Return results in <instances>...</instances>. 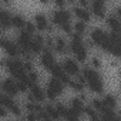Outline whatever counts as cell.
Returning a JSON list of instances; mask_svg holds the SVG:
<instances>
[{
	"mask_svg": "<svg viewBox=\"0 0 121 121\" xmlns=\"http://www.w3.org/2000/svg\"><path fill=\"white\" fill-rule=\"evenodd\" d=\"M61 67H63L64 73L69 77L70 76H78L80 74V66H78V63L76 61L74 58H66L64 61H63V64H61Z\"/></svg>",
	"mask_w": 121,
	"mask_h": 121,
	"instance_id": "cell-9",
	"label": "cell"
},
{
	"mask_svg": "<svg viewBox=\"0 0 121 121\" xmlns=\"http://www.w3.org/2000/svg\"><path fill=\"white\" fill-rule=\"evenodd\" d=\"M83 77H84L86 86L93 93H97V94L104 93V80L97 70H94L91 67H86L83 70Z\"/></svg>",
	"mask_w": 121,
	"mask_h": 121,
	"instance_id": "cell-1",
	"label": "cell"
},
{
	"mask_svg": "<svg viewBox=\"0 0 121 121\" xmlns=\"http://www.w3.org/2000/svg\"><path fill=\"white\" fill-rule=\"evenodd\" d=\"M69 84H70V87L73 88V90H76V91H83L84 90V87H86V81H84V77L83 76H77V78H74V80H70L69 81Z\"/></svg>",
	"mask_w": 121,
	"mask_h": 121,
	"instance_id": "cell-19",
	"label": "cell"
},
{
	"mask_svg": "<svg viewBox=\"0 0 121 121\" xmlns=\"http://www.w3.org/2000/svg\"><path fill=\"white\" fill-rule=\"evenodd\" d=\"M103 103H104V105H105L107 108L115 111V108H117V97H115L114 94H107V95L103 98Z\"/></svg>",
	"mask_w": 121,
	"mask_h": 121,
	"instance_id": "cell-20",
	"label": "cell"
},
{
	"mask_svg": "<svg viewBox=\"0 0 121 121\" xmlns=\"http://www.w3.org/2000/svg\"><path fill=\"white\" fill-rule=\"evenodd\" d=\"M7 115H9V110L4 108V107H0V117L4 118V117H7Z\"/></svg>",
	"mask_w": 121,
	"mask_h": 121,
	"instance_id": "cell-33",
	"label": "cell"
},
{
	"mask_svg": "<svg viewBox=\"0 0 121 121\" xmlns=\"http://www.w3.org/2000/svg\"><path fill=\"white\" fill-rule=\"evenodd\" d=\"M2 90L4 91V94L6 95H9V97H14V95H17L19 94V88H17V81L16 80H13L12 77L10 78H4L3 81H2Z\"/></svg>",
	"mask_w": 121,
	"mask_h": 121,
	"instance_id": "cell-8",
	"label": "cell"
},
{
	"mask_svg": "<svg viewBox=\"0 0 121 121\" xmlns=\"http://www.w3.org/2000/svg\"><path fill=\"white\" fill-rule=\"evenodd\" d=\"M86 30H87V24L86 23H83V22H76L74 24H73V31L74 33H77V34H84L86 33Z\"/></svg>",
	"mask_w": 121,
	"mask_h": 121,
	"instance_id": "cell-28",
	"label": "cell"
},
{
	"mask_svg": "<svg viewBox=\"0 0 121 121\" xmlns=\"http://www.w3.org/2000/svg\"><path fill=\"white\" fill-rule=\"evenodd\" d=\"M90 40L94 43V46L100 47L104 51H108V48H110V34H108V31H105L100 27H95L90 34Z\"/></svg>",
	"mask_w": 121,
	"mask_h": 121,
	"instance_id": "cell-5",
	"label": "cell"
},
{
	"mask_svg": "<svg viewBox=\"0 0 121 121\" xmlns=\"http://www.w3.org/2000/svg\"><path fill=\"white\" fill-rule=\"evenodd\" d=\"M46 100V91L44 88H41L39 84H33L30 87V101H34V103H43Z\"/></svg>",
	"mask_w": 121,
	"mask_h": 121,
	"instance_id": "cell-13",
	"label": "cell"
},
{
	"mask_svg": "<svg viewBox=\"0 0 121 121\" xmlns=\"http://www.w3.org/2000/svg\"><path fill=\"white\" fill-rule=\"evenodd\" d=\"M0 94H2V93H0Z\"/></svg>",
	"mask_w": 121,
	"mask_h": 121,
	"instance_id": "cell-36",
	"label": "cell"
},
{
	"mask_svg": "<svg viewBox=\"0 0 121 121\" xmlns=\"http://www.w3.org/2000/svg\"><path fill=\"white\" fill-rule=\"evenodd\" d=\"M39 121H53V120H50L47 115H44V117H41V118H39Z\"/></svg>",
	"mask_w": 121,
	"mask_h": 121,
	"instance_id": "cell-34",
	"label": "cell"
},
{
	"mask_svg": "<svg viewBox=\"0 0 121 121\" xmlns=\"http://www.w3.org/2000/svg\"><path fill=\"white\" fill-rule=\"evenodd\" d=\"M86 114H87V117L90 118V121H100V114L91 107V105H87V107H84V110H83Z\"/></svg>",
	"mask_w": 121,
	"mask_h": 121,
	"instance_id": "cell-23",
	"label": "cell"
},
{
	"mask_svg": "<svg viewBox=\"0 0 121 121\" xmlns=\"http://www.w3.org/2000/svg\"><path fill=\"white\" fill-rule=\"evenodd\" d=\"M26 108H27L29 112H34V114H39V112L43 110L39 103H34V101H30V100L26 103Z\"/></svg>",
	"mask_w": 121,
	"mask_h": 121,
	"instance_id": "cell-27",
	"label": "cell"
},
{
	"mask_svg": "<svg viewBox=\"0 0 121 121\" xmlns=\"http://www.w3.org/2000/svg\"><path fill=\"white\" fill-rule=\"evenodd\" d=\"M63 88H64V84L60 81V80H57V78H50L48 80V83H47V87H46V98H48V100H56L58 95H61V93H63Z\"/></svg>",
	"mask_w": 121,
	"mask_h": 121,
	"instance_id": "cell-6",
	"label": "cell"
},
{
	"mask_svg": "<svg viewBox=\"0 0 121 121\" xmlns=\"http://www.w3.org/2000/svg\"><path fill=\"white\" fill-rule=\"evenodd\" d=\"M0 47L4 50V53L9 56V58H17L22 54L17 43H14L13 40H10L7 37H0Z\"/></svg>",
	"mask_w": 121,
	"mask_h": 121,
	"instance_id": "cell-7",
	"label": "cell"
},
{
	"mask_svg": "<svg viewBox=\"0 0 121 121\" xmlns=\"http://www.w3.org/2000/svg\"><path fill=\"white\" fill-rule=\"evenodd\" d=\"M43 111L46 112V115H47L50 120H58V118H60V115H58V112H57V110H56V107H54L53 104H47V105L43 108Z\"/></svg>",
	"mask_w": 121,
	"mask_h": 121,
	"instance_id": "cell-22",
	"label": "cell"
},
{
	"mask_svg": "<svg viewBox=\"0 0 121 121\" xmlns=\"http://www.w3.org/2000/svg\"><path fill=\"white\" fill-rule=\"evenodd\" d=\"M53 48H54V50H56V53H58V54H63V53H66V51H67V43H66V40H64V37H63V36H58V37H56V39H54Z\"/></svg>",
	"mask_w": 121,
	"mask_h": 121,
	"instance_id": "cell-18",
	"label": "cell"
},
{
	"mask_svg": "<svg viewBox=\"0 0 121 121\" xmlns=\"http://www.w3.org/2000/svg\"><path fill=\"white\" fill-rule=\"evenodd\" d=\"M56 63H57V61H56V58H54L53 51H51L50 48H44L43 53H41V64H43V67H44L47 71H50Z\"/></svg>",
	"mask_w": 121,
	"mask_h": 121,
	"instance_id": "cell-10",
	"label": "cell"
},
{
	"mask_svg": "<svg viewBox=\"0 0 121 121\" xmlns=\"http://www.w3.org/2000/svg\"><path fill=\"white\" fill-rule=\"evenodd\" d=\"M54 107H56V110H57V112H58L60 117H64V115H66V112H67V107H66L64 104L58 103V104H56Z\"/></svg>",
	"mask_w": 121,
	"mask_h": 121,
	"instance_id": "cell-31",
	"label": "cell"
},
{
	"mask_svg": "<svg viewBox=\"0 0 121 121\" xmlns=\"http://www.w3.org/2000/svg\"><path fill=\"white\" fill-rule=\"evenodd\" d=\"M26 22H27V20L23 17V14H19V13L12 14V26H13V27L23 29V27H24V24H26Z\"/></svg>",
	"mask_w": 121,
	"mask_h": 121,
	"instance_id": "cell-21",
	"label": "cell"
},
{
	"mask_svg": "<svg viewBox=\"0 0 121 121\" xmlns=\"http://www.w3.org/2000/svg\"><path fill=\"white\" fill-rule=\"evenodd\" d=\"M73 12H74V14L78 17V20H80V22H83V23H86V24L91 20V13H90V10H88V9H84V7L76 6V7L73 9Z\"/></svg>",
	"mask_w": 121,
	"mask_h": 121,
	"instance_id": "cell-16",
	"label": "cell"
},
{
	"mask_svg": "<svg viewBox=\"0 0 121 121\" xmlns=\"http://www.w3.org/2000/svg\"><path fill=\"white\" fill-rule=\"evenodd\" d=\"M36 26H34V23L33 22H26V24H24V31H27L29 34H33L34 36V33H36Z\"/></svg>",
	"mask_w": 121,
	"mask_h": 121,
	"instance_id": "cell-30",
	"label": "cell"
},
{
	"mask_svg": "<svg viewBox=\"0 0 121 121\" xmlns=\"http://www.w3.org/2000/svg\"><path fill=\"white\" fill-rule=\"evenodd\" d=\"M41 50H44V37L40 34H36L33 36V40H31L30 54H39L41 53Z\"/></svg>",
	"mask_w": 121,
	"mask_h": 121,
	"instance_id": "cell-14",
	"label": "cell"
},
{
	"mask_svg": "<svg viewBox=\"0 0 121 121\" xmlns=\"http://www.w3.org/2000/svg\"><path fill=\"white\" fill-rule=\"evenodd\" d=\"M80 112H77L76 110L73 108H67V112L64 115V120L66 121H80Z\"/></svg>",
	"mask_w": 121,
	"mask_h": 121,
	"instance_id": "cell-24",
	"label": "cell"
},
{
	"mask_svg": "<svg viewBox=\"0 0 121 121\" xmlns=\"http://www.w3.org/2000/svg\"><path fill=\"white\" fill-rule=\"evenodd\" d=\"M0 26L3 29L12 27V13L3 7H0Z\"/></svg>",
	"mask_w": 121,
	"mask_h": 121,
	"instance_id": "cell-17",
	"label": "cell"
},
{
	"mask_svg": "<svg viewBox=\"0 0 121 121\" xmlns=\"http://www.w3.org/2000/svg\"><path fill=\"white\" fill-rule=\"evenodd\" d=\"M90 9H91V14H94L95 17H104L105 12H107V4L103 0H94L93 3H90Z\"/></svg>",
	"mask_w": 121,
	"mask_h": 121,
	"instance_id": "cell-11",
	"label": "cell"
},
{
	"mask_svg": "<svg viewBox=\"0 0 121 121\" xmlns=\"http://www.w3.org/2000/svg\"><path fill=\"white\" fill-rule=\"evenodd\" d=\"M33 23H34V26H36L37 30H41V31H44V30L51 31V30H53L51 24L48 23V20H47V17H46V14H43V13H37V14L34 16Z\"/></svg>",
	"mask_w": 121,
	"mask_h": 121,
	"instance_id": "cell-12",
	"label": "cell"
},
{
	"mask_svg": "<svg viewBox=\"0 0 121 121\" xmlns=\"http://www.w3.org/2000/svg\"><path fill=\"white\" fill-rule=\"evenodd\" d=\"M6 70H9V73L12 74L13 80H17V81H24L27 86V74H26V70H24V64L22 60L19 58H6Z\"/></svg>",
	"mask_w": 121,
	"mask_h": 121,
	"instance_id": "cell-3",
	"label": "cell"
},
{
	"mask_svg": "<svg viewBox=\"0 0 121 121\" xmlns=\"http://www.w3.org/2000/svg\"><path fill=\"white\" fill-rule=\"evenodd\" d=\"M107 26L110 27V33H117V34H120V30H121V20H120V17L115 16V13H111L110 16H107Z\"/></svg>",
	"mask_w": 121,
	"mask_h": 121,
	"instance_id": "cell-15",
	"label": "cell"
},
{
	"mask_svg": "<svg viewBox=\"0 0 121 121\" xmlns=\"http://www.w3.org/2000/svg\"><path fill=\"white\" fill-rule=\"evenodd\" d=\"M0 81H2V80H0Z\"/></svg>",
	"mask_w": 121,
	"mask_h": 121,
	"instance_id": "cell-35",
	"label": "cell"
},
{
	"mask_svg": "<svg viewBox=\"0 0 121 121\" xmlns=\"http://www.w3.org/2000/svg\"><path fill=\"white\" fill-rule=\"evenodd\" d=\"M70 104H71V107H70V108L76 110V111H77V112H80V114L83 112V110H84V107H86V105H84V101H83V100H80V98H73Z\"/></svg>",
	"mask_w": 121,
	"mask_h": 121,
	"instance_id": "cell-26",
	"label": "cell"
},
{
	"mask_svg": "<svg viewBox=\"0 0 121 121\" xmlns=\"http://www.w3.org/2000/svg\"><path fill=\"white\" fill-rule=\"evenodd\" d=\"M70 50L73 51V54L76 56V61H86L87 58V48L84 46V39L81 34L73 33L71 34V43H70Z\"/></svg>",
	"mask_w": 121,
	"mask_h": 121,
	"instance_id": "cell-4",
	"label": "cell"
},
{
	"mask_svg": "<svg viewBox=\"0 0 121 121\" xmlns=\"http://www.w3.org/2000/svg\"><path fill=\"white\" fill-rule=\"evenodd\" d=\"M51 22L54 26L60 27L64 33L73 34V24H71V13L67 9H57L51 13Z\"/></svg>",
	"mask_w": 121,
	"mask_h": 121,
	"instance_id": "cell-2",
	"label": "cell"
},
{
	"mask_svg": "<svg viewBox=\"0 0 121 121\" xmlns=\"http://www.w3.org/2000/svg\"><path fill=\"white\" fill-rule=\"evenodd\" d=\"M9 112H12V114H14V115H17V117H20L22 115V108H20V105H19V103H13L12 104V107L9 108Z\"/></svg>",
	"mask_w": 121,
	"mask_h": 121,
	"instance_id": "cell-29",
	"label": "cell"
},
{
	"mask_svg": "<svg viewBox=\"0 0 121 121\" xmlns=\"http://www.w3.org/2000/svg\"><path fill=\"white\" fill-rule=\"evenodd\" d=\"M14 103V100L12 98V97H9V95H6L4 93L3 94H0V107H4V108H10L12 107V104Z\"/></svg>",
	"mask_w": 121,
	"mask_h": 121,
	"instance_id": "cell-25",
	"label": "cell"
},
{
	"mask_svg": "<svg viewBox=\"0 0 121 121\" xmlns=\"http://www.w3.org/2000/svg\"><path fill=\"white\" fill-rule=\"evenodd\" d=\"M91 64H93L91 69H101V60L98 57H93L91 58Z\"/></svg>",
	"mask_w": 121,
	"mask_h": 121,
	"instance_id": "cell-32",
	"label": "cell"
}]
</instances>
